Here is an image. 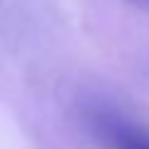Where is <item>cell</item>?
Wrapping results in <instances>:
<instances>
[{
	"label": "cell",
	"mask_w": 149,
	"mask_h": 149,
	"mask_svg": "<svg viewBox=\"0 0 149 149\" xmlns=\"http://www.w3.org/2000/svg\"><path fill=\"white\" fill-rule=\"evenodd\" d=\"M97 134L109 144L112 149H149V134L144 129L129 124L127 119H119L114 114H95L92 117Z\"/></svg>",
	"instance_id": "1"
}]
</instances>
